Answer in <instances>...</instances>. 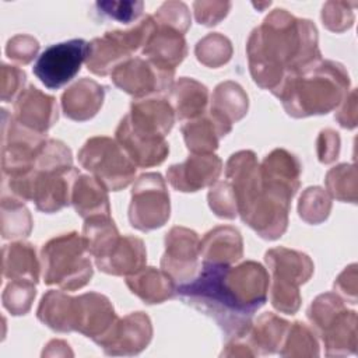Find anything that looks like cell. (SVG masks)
I'll use <instances>...</instances> for the list:
<instances>
[{
  "label": "cell",
  "instance_id": "6da1fadb",
  "mask_svg": "<svg viewBox=\"0 0 358 358\" xmlns=\"http://www.w3.org/2000/svg\"><path fill=\"white\" fill-rule=\"evenodd\" d=\"M268 277L255 262L229 267L204 262L196 275L176 285L179 298L213 317L229 336H243L253 313L266 302Z\"/></svg>",
  "mask_w": 358,
  "mask_h": 358
},
{
  "label": "cell",
  "instance_id": "7a4b0ae2",
  "mask_svg": "<svg viewBox=\"0 0 358 358\" xmlns=\"http://www.w3.org/2000/svg\"><path fill=\"white\" fill-rule=\"evenodd\" d=\"M248 53L253 80L274 92L287 76L317 63L316 27L277 8L252 32Z\"/></svg>",
  "mask_w": 358,
  "mask_h": 358
},
{
  "label": "cell",
  "instance_id": "3957f363",
  "mask_svg": "<svg viewBox=\"0 0 358 358\" xmlns=\"http://www.w3.org/2000/svg\"><path fill=\"white\" fill-rule=\"evenodd\" d=\"M348 74L334 62L316 63L284 78L274 94L295 117L327 113L344 95Z\"/></svg>",
  "mask_w": 358,
  "mask_h": 358
},
{
  "label": "cell",
  "instance_id": "277c9868",
  "mask_svg": "<svg viewBox=\"0 0 358 358\" xmlns=\"http://www.w3.org/2000/svg\"><path fill=\"white\" fill-rule=\"evenodd\" d=\"M173 110L162 99L136 101L120 122L116 138L129 158L138 166L161 164L168 154L165 134L172 129Z\"/></svg>",
  "mask_w": 358,
  "mask_h": 358
},
{
  "label": "cell",
  "instance_id": "5b68a950",
  "mask_svg": "<svg viewBox=\"0 0 358 358\" xmlns=\"http://www.w3.org/2000/svg\"><path fill=\"white\" fill-rule=\"evenodd\" d=\"M87 253L84 241L74 232L49 241L42 248L45 282L67 289L84 287L92 275Z\"/></svg>",
  "mask_w": 358,
  "mask_h": 358
},
{
  "label": "cell",
  "instance_id": "8992f818",
  "mask_svg": "<svg viewBox=\"0 0 358 358\" xmlns=\"http://www.w3.org/2000/svg\"><path fill=\"white\" fill-rule=\"evenodd\" d=\"M80 164L110 190L126 187L134 178L136 164L120 144L108 137H94L78 154Z\"/></svg>",
  "mask_w": 358,
  "mask_h": 358
},
{
  "label": "cell",
  "instance_id": "52a82bcc",
  "mask_svg": "<svg viewBox=\"0 0 358 358\" xmlns=\"http://www.w3.org/2000/svg\"><path fill=\"white\" fill-rule=\"evenodd\" d=\"M154 27V18L147 15L138 25L129 31L106 32L102 38H96L90 43L87 56V67L98 76H105L115 70L116 66L127 60V57L145 43L148 34Z\"/></svg>",
  "mask_w": 358,
  "mask_h": 358
},
{
  "label": "cell",
  "instance_id": "ba28073f",
  "mask_svg": "<svg viewBox=\"0 0 358 358\" xmlns=\"http://www.w3.org/2000/svg\"><path fill=\"white\" fill-rule=\"evenodd\" d=\"M90 43L84 39H70L46 48L34 64V74L49 90L67 84L87 60Z\"/></svg>",
  "mask_w": 358,
  "mask_h": 358
},
{
  "label": "cell",
  "instance_id": "9c48e42d",
  "mask_svg": "<svg viewBox=\"0 0 358 358\" xmlns=\"http://www.w3.org/2000/svg\"><path fill=\"white\" fill-rule=\"evenodd\" d=\"M169 217V196L159 173L138 178L131 192L129 218L134 228L148 231L165 224Z\"/></svg>",
  "mask_w": 358,
  "mask_h": 358
},
{
  "label": "cell",
  "instance_id": "30bf717a",
  "mask_svg": "<svg viewBox=\"0 0 358 358\" xmlns=\"http://www.w3.org/2000/svg\"><path fill=\"white\" fill-rule=\"evenodd\" d=\"M172 77L173 71L143 59L124 60L112 71L113 83L134 96L166 91L172 84Z\"/></svg>",
  "mask_w": 358,
  "mask_h": 358
},
{
  "label": "cell",
  "instance_id": "8fae6325",
  "mask_svg": "<svg viewBox=\"0 0 358 358\" xmlns=\"http://www.w3.org/2000/svg\"><path fill=\"white\" fill-rule=\"evenodd\" d=\"M166 250L161 260L162 270L166 271L175 282L190 281L196 275L197 255L200 243L197 235L186 228H172L165 239ZM178 284V285H179Z\"/></svg>",
  "mask_w": 358,
  "mask_h": 358
},
{
  "label": "cell",
  "instance_id": "7c38bea8",
  "mask_svg": "<svg viewBox=\"0 0 358 358\" xmlns=\"http://www.w3.org/2000/svg\"><path fill=\"white\" fill-rule=\"evenodd\" d=\"M266 262L273 274L271 292L278 294H298V285L305 282L313 270L306 255L284 248L268 250Z\"/></svg>",
  "mask_w": 358,
  "mask_h": 358
},
{
  "label": "cell",
  "instance_id": "4fadbf2b",
  "mask_svg": "<svg viewBox=\"0 0 358 358\" xmlns=\"http://www.w3.org/2000/svg\"><path fill=\"white\" fill-rule=\"evenodd\" d=\"M143 55L158 67L173 71L175 66L186 56L183 34L154 20V27L143 45Z\"/></svg>",
  "mask_w": 358,
  "mask_h": 358
},
{
  "label": "cell",
  "instance_id": "5bb4252c",
  "mask_svg": "<svg viewBox=\"0 0 358 358\" xmlns=\"http://www.w3.org/2000/svg\"><path fill=\"white\" fill-rule=\"evenodd\" d=\"M220 172L221 161L215 155H193L186 162L171 166L168 179L180 192H196L215 182Z\"/></svg>",
  "mask_w": 358,
  "mask_h": 358
},
{
  "label": "cell",
  "instance_id": "9a60e30c",
  "mask_svg": "<svg viewBox=\"0 0 358 358\" xmlns=\"http://www.w3.org/2000/svg\"><path fill=\"white\" fill-rule=\"evenodd\" d=\"M76 317L74 330H80L88 337H105L106 330L113 324L116 315L109 301L99 294H84L74 298Z\"/></svg>",
  "mask_w": 358,
  "mask_h": 358
},
{
  "label": "cell",
  "instance_id": "2e32d148",
  "mask_svg": "<svg viewBox=\"0 0 358 358\" xmlns=\"http://www.w3.org/2000/svg\"><path fill=\"white\" fill-rule=\"evenodd\" d=\"M14 109L17 122L38 133L46 131L57 120L55 98L42 94L32 85L21 92Z\"/></svg>",
  "mask_w": 358,
  "mask_h": 358
},
{
  "label": "cell",
  "instance_id": "e0dca14e",
  "mask_svg": "<svg viewBox=\"0 0 358 358\" xmlns=\"http://www.w3.org/2000/svg\"><path fill=\"white\" fill-rule=\"evenodd\" d=\"M95 262L99 270L109 274H134L141 270L145 263L144 243L141 239L133 236L119 238L109 255Z\"/></svg>",
  "mask_w": 358,
  "mask_h": 358
},
{
  "label": "cell",
  "instance_id": "ac0fdd59",
  "mask_svg": "<svg viewBox=\"0 0 358 358\" xmlns=\"http://www.w3.org/2000/svg\"><path fill=\"white\" fill-rule=\"evenodd\" d=\"M103 101V88L92 80L84 78L70 87L62 96L64 115L74 120L92 117Z\"/></svg>",
  "mask_w": 358,
  "mask_h": 358
},
{
  "label": "cell",
  "instance_id": "d6986e66",
  "mask_svg": "<svg viewBox=\"0 0 358 358\" xmlns=\"http://www.w3.org/2000/svg\"><path fill=\"white\" fill-rule=\"evenodd\" d=\"M229 130L231 124L213 112L208 117L189 122L182 127L187 148L193 152H210L215 150L218 138L225 136Z\"/></svg>",
  "mask_w": 358,
  "mask_h": 358
},
{
  "label": "cell",
  "instance_id": "ffe728a7",
  "mask_svg": "<svg viewBox=\"0 0 358 358\" xmlns=\"http://www.w3.org/2000/svg\"><path fill=\"white\" fill-rule=\"evenodd\" d=\"M127 285L133 294H137L147 303H159L176 291L173 278L166 271H158L154 267L134 273L127 278Z\"/></svg>",
  "mask_w": 358,
  "mask_h": 358
},
{
  "label": "cell",
  "instance_id": "44dd1931",
  "mask_svg": "<svg viewBox=\"0 0 358 358\" xmlns=\"http://www.w3.org/2000/svg\"><path fill=\"white\" fill-rule=\"evenodd\" d=\"M200 252L204 255V262L229 264L241 259L242 239L234 228H215L200 243Z\"/></svg>",
  "mask_w": 358,
  "mask_h": 358
},
{
  "label": "cell",
  "instance_id": "7402d4cb",
  "mask_svg": "<svg viewBox=\"0 0 358 358\" xmlns=\"http://www.w3.org/2000/svg\"><path fill=\"white\" fill-rule=\"evenodd\" d=\"M71 201L81 217L109 215L108 196L103 185L90 176H81L74 182Z\"/></svg>",
  "mask_w": 358,
  "mask_h": 358
},
{
  "label": "cell",
  "instance_id": "603a6c76",
  "mask_svg": "<svg viewBox=\"0 0 358 358\" xmlns=\"http://www.w3.org/2000/svg\"><path fill=\"white\" fill-rule=\"evenodd\" d=\"M74 298L59 291H49L42 298L38 309V317L49 327L59 331L74 330Z\"/></svg>",
  "mask_w": 358,
  "mask_h": 358
},
{
  "label": "cell",
  "instance_id": "cb8c5ba5",
  "mask_svg": "<svg viewBox=\"0 0 358 358\" xmlns=\"http://www.w3.org/2000/svg\"><path fill=\"white\" fill-rule=\"evenodd\" d=\"M35 250L29 243H13L3 249V273L11 280L38 281Z\"/></svg>",
  "mask_w": 358,
  "mask_h": 358
},
{
  "label": "cell",
  "instance_id": "d4e9b609",
  "mask_svg": "<svg viewBox=\"0 0 358 358\" xmlns=\"http://www.w3.org/2000/svg\"><path fill=\"white\" fill-rule=\"evenodd\" d=\"M172 101L179 119L196 117L204 112L207 88L194 80L182 78L172 91Z\"/></svg>",
  "mask_w": 358,
  "mask_h": 358
},
{
  "label": "cell",
  "instance_id": "484cf974",
  "mask_svg": "<svg viewBox=\"0 0 358 358\" xmlns=\"http://www.w3.org/2000/svg\"><path fill=\"white\" fill-rule=\"evenodd\" d=\"M248 109V96L238 84L225 83L215 88L211 112L228 123L241 119Z\"/></svg>",
  "mask_w": 358,
  "mask_h": 358
},
{
  "label": "cell",
  "instance_id": "4316f807",
  "mask_svg": "<svg viewBox=\"0 0 358 358\" xmlns=\"http://www.w3.org/2000/svg\"><path fill=\"white\" fill-rule=\"evenodd\" d=\"M196 55L200 62L207 66H220L231 56L229 41L218 34H210L201 39L196 46Z\"/></svg>",
  "mask_w": 358,
  "mask_h": 358
},
{
  "label": "cell",
  "instance_id": "83f0119b",
  "mask_svg": "<svg viewBox=\"0 0 358 358\" xmlns=\"http://www.w3.org/2000/svg\"><path fill=\"white\" fill-rule=\"evenodd\" d=\"M34 296L35 287L32 281L13 280L4 289L3 303L13 315H22L29 309Z\"/></svg>",
  "mask_w": 358,
  "mask_h": 358
},
{
  "label": "cell",
  "instance_id": "f1b7e54d",
  "mask_svg": "<svg viewBox=\"0 0 358 358\" xmlns=\"http://www.w3.org/2000/svg\"><path fill=\"white\" fill-rule=\"evenodd\" d=\"M99 14L123 24H129L141 15L143 1H98L95 4Z\"/></svg>",
  "mask_w": 358,
  "mask_h": 358
},
{
  "label": "cell",
  "instance_id": "f546056e",
  "mask_svg": "<svg viewBox=\"0 0 358 358\" xmlns=\"http://www.w3.org/2000/svg\"><path fill=\"white\" fill-rule=\"evenodd\" d=\"M154 20L159 24L172 27L183 34L190 24V14H189V8L185 3L168 1V3H164L158 8Z\"/></svg>",
  "mask_w": 358,
  "mask_h": 358
},
{
  "label": "cell",
  "instance_id": "4dcf8cb0",
  "mask_svg": "<svg viewBox=\"0 0 358 358\" xmlns=\"http://www.w3.org/2000/svg\"><path fill=\"white\" fill-rule=\"evenodd\" d=\"M210 207L218 217L234 218L238 213L234 190L228 182H220L208 194Z\"/></svg>",
  "mask_w": 358,
  "mask_h": 358
},
{
  "label": "cell",
  "instance_id": "1f68e13d",
  "mask_svg": "<svg viewBox=\"0 0 358 358\" xmlns=\"http://www.w3.org/2000/svg\"><path fill=\"white\" fill-rule=\"evenodd\" d=\"M354 4L348 3H341V1H329L323 6L322 10V20L323 24L331 29V31H343L348 27H351L354 21L352 7Z\"/></svg>",
  "mask_w": 358,
  "mask_h": 358
},
{
  "label": "cell",
  "instance_id": "d6a6232c",
  "mask_svg": "<svg viewBox=\"0 0 358 358\" xmlns=\"http://www.w3.org/2000/svg\"><path fill=\"white\" fill-rule=\"evenodd\" d=\"M38 49H39V43L36 39L28 35H18L8 41L6 53L10 59L25 64L35 57Z\"/></svg>",
  "mask_w": 358,
  "mask_h": 358
},
{
  "label": "cell",
  "instance_id": "836d02e7",
  "mask_svg": "<svg viewBox=\"0 0 358 358\" xmlns=\"http://www.w3.org/2000/svg\"><path fill=\"white\" fill-rule=\"evenodd\" d=\"M196 20L203 25L218 24L229 11L231 3L228 1H196L193 4Z\"/></svg>",
  "mask_w": 358,
  "mask_h": 358
},
{
  "label": "cell",
  "instance_id": "e575fe53",
  "mask_svg": "<svg viewBox=\"0 0 358 358\" xmlns=\"http://www.w3.org/2000/svg\"><path fill=\"white\" fill-rule=\"evenodd\" d=\"M320 137L324 138L326 148L319 154V159L322 162H330L338 154V136L333 130H324L320 133Z\"/></svg>",
  "mask_w": 358,
  "mask_h": 358
}]
</instances>
